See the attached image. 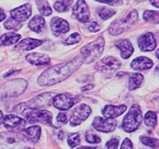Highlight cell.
Listing matches in <instances>:
<instances>
[{"label":"cell","mask_w":159,"mask_h":149,"mask_svg":"<svg viewBox=\"0 0 159 149\" xmlns=\"http://www.w3.org/2000/svg\"><path fill=\"white\" fill-rule=\"evenodd\" d=\"M3 112L0 110V124L3 122Z\"/></svg>","instance_id":"obj_47"},{"label":"cell","mask_w":159,"mask_h":149,"mask_svg":"<svg viewBox=\"0 0 159 149\" xmlns=\"http://www.w3.org/2000/svg\"><path fill=\"white\" fill-rule=\"evenodd\" d=\"M116 11L113 9H110V8H100L98 10V14L99 15V17L101 18L102 20H109L110 18H111L113 15H116Z\"/></svg>","instance_id":"obj_30"},{"label":"cell","mask_w":159,"mask_h":149,"mask_svg":"<svg viewBox=\"0 0 159 149\" xmlns=\"http://www.w3.org/2000/svg\"><path fill=\"white\" fill-rule=\"evenodd\" d=\"M119 139L113 138L105 144V149H118Z\"/></svg>","instance_id":"obj_36"},{"label":"cell","mask_w":159,"mask_h":149,"mask_svg":"<svg viewBox=\"0 0 159 149\" xmlns=\"http://www.w3.org/2000/svg\"><path fill=\"white\" fill-rule=\"evenodd\" d=\"M104 39L102 36H99L94 41L84 46L80 52L83 55L84 62L86 63H90L97 60L104 52Z\"/></svg>","instance_id":"obj_3"},{"label":"cell","mask_w":159,"mask_h":149,"mask_svg":"<svg viewBox=\"0 0 159 149\" xmlns=\"http://www.w3.org/2000/svg\"><path fill=\"white\" fill-rule=\"evenodd\" d=\"M93 88V85L89 83V84H88L86 86H84L82 88V91H87V90H90V89H92Z\"/></svg>","instance_id":"obj_42"},{"label":"cell","mask_w":159,"mask_h":149,"mask_svg":"<svg viewBox=\"0 0 159 149\" xmlns=\"http://www.w3.org/2000/svg\"><path fill=\"white\" fill-rule=\"evenodd\" d=\"M93 126L98 132L108 133L114 132L117 126V121L114 119H106L101 116H96L93 120Z\"/></svg>","instance_id":"obj_11"},{"label":"cell","mask_w":159,"mask_h":149,"mask_svg":"<svg viewBox=\"0 0 159 149\" xmlns=\"http://www.w3.org/2000/svg\"><path fill=\"white\" fill-rule=\"evenodd\" d=\"M142 121V113L138 105H133L123 119L122 128L125 132H132L139 128Z\"/></svg>","instance_id":"obj_4"},{"label":"cell","mask_w":159,"mask_h":149,"mask_svg":"<svg viewBox=\"0 0 159 149\" xmlns=\"http://www.w3.org/2000/svg\"><path fill=\"white\" fill-rule=\"evenodd\" d=\"M157 46L155 36L152 33L148 32L138 38V46L142 52H152Z\"/></svg>","instance_id":"obj_13"},{"label":"cell","mask_w":159,"mask_h":149,"mask_svg":"<svg viewBox=\"0 0 159 149\" xmlns=\"http://www.w3.org/2000/svg\"><path fill=\"white\" fill-rule=\"evenodd\" d=\"M73 16L82 23H87L89 20L90 11L89 6L84 0H78L72 8Z\"/></svg>","instance_id":"obj_12"},{"label":"cell","mask_w":159,"mask_h":149,"mask_svg":"<svg viewBox=\"0 0 159 149\" xmlns=\"http://www.w3.org/2000/svg\"><path fill=\"white\" fill-rule=\"evenodd\" d=\"M17 72V71H16V70H15V69H12V70H9V72L4 74V77H8V76H9V75H12V74H13V73H15V72Z\"/></svg>","instance_id":"obj_45"},{"label":"cell","mask_w":159,"mask_h":149,"mask_svg":"<svg viewBox=\"0 0 159 149\" xmlns=\"http://www.w3.org/2000/svg\"><path fill=\"white\" fill-rule=\"evenodd\" d=\"M84 63V59L83 56H79L68 63L58 64L46 69L38 77V84L44 87L61 83L77 72Z\"/></svg>","instance_id":"obj_1"},{"label":"cell","mask_w":159,"mask_h":149,"mask_svg":"<svg viewBox=\"0 0 159 149\" xmlns=\"http://www.w3.org/2000/svg\"><path fill=\"white\" fill-rule=\"evenodd\" d=\"M5 19H6L5 13H4V11H3V9L0 8V22H1V21H3V20H4Z\"/></svg>","instance_id":"obj_41"},{"label":"cell","mask_w":159,"mask_h":149,"mask_svg":"<svg viewBox=\"0 0 159 149\" xmlns=\"http://www.w3.org/2000/svg\"><path fill=\"white\" fill-rule=\"evenodd\" d=\"M3 126L7 129H20L25 126L26 121L20 116L15 115H8L3 116Z\"/></svg>","instance_id":"obj_16"},{"label":"cell","mask_w":159,"mask_h":149,"mask_svg":"<svg viewBox=\"0 0 159 149\" xmlns=\"http://www.w3.org/2000/svg\"><path fill=\"white\" fill-rule=\"evenodd\" d=\"M57 120L58 122H61V123L66 124L67 122V115H66V114H64V113H60V114L57 115Z\"/></svg>","instance_id":"obj_40"},{"label":"cell","mask_w":159,"mask_h":149,"mask_svg":"<svg viewBox=\"0 0 159 149\" xmlns=\"http://www.w3.org/2000/svg\"><path fill=\"white\" fill-rule=\"evenodd\" d=\"M151 3L154 6V7H156V8H158V0H150Z\"/></svg>","instance_id":"obj_44"},{"label":"cell","mask_w":159,"mask_h":149,"mask_svg":"<svg viewBox=\"0 0 159 149\" xmlns=\"http://www.w3.org/2000/svg\"><path fill=\"white\" fill-rule=\"evenodd\" d=\"M25 137L27 140L32 142V143H36L41 134V126H32L25 130Z\"/></svg>","instance_id":"obj_22"},{"label":"cell","mask_w":159,"mask_h":149,"mask_svg":"<svg viewBox=\"0 0 159 149\" xmlns=\"http://www.w3.org/2000/svg\"><path fill=\"white\" fill-rule=\"evenodd\" d=\"M145 124L149 127H154L157 122V114L153 111H148L144 117Z\"/></svg>","instance_id":"obj_28"},{"label":"cell","mask_w":159,"mask_h":149,"mask_svg":"<svg viewBox=\"0 0 159 149\" xmlns=\"http://www.w3.org/2000/svg\"><path fill=\"white\" fill-rule=\"evenodd\" d=\"M133 148V145L131 141L129 138H125L121 144L120 149H132Z\"/></svg>","instance_id":"obj_38"},{"label":"cell","mask_w":159,"mask_h":149,"mask_svg":"<svg viewBox=\"0 0 159 149\" xmlns=\"http://www.w3.org/2000/svg\"><path fill=\"white\" fill-rule=\"evenodd\" d=\"M42 44L41 40L32 39V38H26L25 40H21L20 42L15 46V49L19 50H25V51H30L33 49L36 48Z\"/></svg>","instance_id":"obj_21"},{"label":"cell","mask_w":159,"mask_h":149,"mask_svg":"<svg viewBox=\"0 0 159 149\" xmlns=\"http://www.w3.org/2000/svg\"><path fill=\"white\" fill-rule=\"evenodd\" d=\"M31 13L32 9L30 4L25 3V4H23V5L11 10L10 15H11L12 19H14L20 23H22L24 21H25L27 19H29L30 16L31 15Z\"/></svg>","instance_id":"obj_14"},{"label":"cell","mask_w":159,"mask_h":149,"mask_svg":"<svg viewBox=\"0 0 159 149\" xmlns=\"http://www.w3.org/2000/svg\"><path fill=\"white\" fill-rule=\"evenodd\" d=\"M140 140L146 146L150 147H152L154 149H157L158 147V139H157V138L142 136L140 137Z\"/></svg>","instance_id":"obj_31"},{"label":"cell","mask_w":159,"mask_h":149,"mask_svg":"<svg viewBox=\"0 0 159 149\" xmlns=\"http://www.w3.org/2000/svg\"><path fill=\"white\" fill-rule=\"evenodd\" d=\"M91 112H92L91 108L85 104H81L77 106L72 111L71 118H70L71 126H76L80 125L83 121L87 120L91 114Z\"/></svg>","instance_id":"obj_10"},{"label":"cell","mask_w":159,"mask_h":149,"mask_svg":"<svg viewBox=\"0 0 159 149\" xmlns=\"http://www.w3.org/2000/svg\"><path fill=\"white\" fill-rule=\"evenodd\" d=\"M143 19L148 22H153L155 24H157L159 20L158 12L153 11V10H146L143 14Z\"/></svg>","instance_id":"obj_29"},{"label":"cell","mask_w":159,"mask_h":149,"mask_svg":"<svg viewBox=\"0 0 159 149\" xmlns=\"http://www.w3.org/2000/svg\"><path fill=\"white\" fill-rule=\"evenodd\" d=\"M51 29H52V34L58 36L61 34H65L69 31V24L67 20H63L61 18L54 17L51 20Z\"/></svg>","instance_id":"obj_15"},{"label":"cell","mask_w":159,"mask_h":149,"mask_svg":"<svg viewBox=\"0 0 159 149\" xmlns=\"http://www.w3.org/2000/svg\"><path fill=\"white\" fill-rule=\"evenodd\" d=\"M72 3V0H61V1H57L54 3V9L57 12H65L67 11L69 8L71 7Z\"/></svg>","instance_id":"obj_27"},{"label":"cell","mask_w":159,"mask_h":149,"mask_svg":"<svg viewBox=\"0 0 159 149\" xmlns=\"http://www.w3.org/2000/svg\"><path fill=\"white\" fill-rule=\"evenodd\" d=\"M45 26H46L45 19L41 15L34 16L29 23V28L35 33H41V31H43Z\"/></svg>","instance_id":"obj_23"},{"label":"cell","mask_w":159,"mask_h":149,"mask_svg":"<svg viewBox=\"0 0 159 149\" xmlns=\"http://www.w3.org/2000/svg\"><path fill=\"white\" fill-rule=\"evenodd\" d=\"M52 93H45L36 97L33 98L30 100L24 102L18 105L14 108V111L16 113H21L27 109H40L43 107H47L52 103Z\"/></svg>","instance_id":"obj_5"},{"label":"cell","mask_w":159,"mask_h":149,"mask_svg":"<svg viewBox=\"0 0 159 149\" xmlns=\"http://www.w3.org/2000/svg\"><path fill=\"white\" fill-rule=\"evenodd\" d=\"M152 66H153V62L151 60L150 58H146V57H139V58H135L130 63L131 68L136 71L148 70L152 68Z\"/></svg>","instance_id":"obj_19"},{"label":"cell","mask_w":159,"mask_h":149,"mask_svg":"<svg viewBox=\"0 0 159 149\" xmlns=\"http://www.w3.org/2000/svg\"><path fill=\"white\" fill-rule=\"evenodd\" d=\"M121 63L118 58L109 56L103 58L102 60L97 63L95 65V69L97 71L105 74H111L120 68Z\"/></svg>","instance_id":"obj_8"},{"label":"cell","mask_w":159,"mask_h":149,"mask_svg":"<svg viewBox=\"0 0 159 149\" xmlns=\"http://www.w3.org/2000/svg\"><path fill=\"white\" fill-rule=\"evenodd\" d=\"M27 138L18 132H0V149H23L26 147Z\"/></svg>","instance_id":"obj_2"},{"label":"cell","mask_w":159,"mask_h":149,"mask_svg":"<svg viewBox=\"0 0 159 149\" xmlns=\"http://www.w3.org/2000/svg\"><path fill=\"white\" fill-rule=\"evenodd\" d=\"M25 116L30 123L41 122L49 126L52 125V114L46 109H30Z\"/></svg>","instance_id":"obj_9"},{"label":"cell","mask_w":159,"mask_h":149,"mask_svg":"<svg viewBox=\"0 0 159 149\" xmlns=\"http://www.w3.org/2000/svg\"><path fill=\"white\" fill-rule=\"evenodd\" d=\"M57 130H58L57 137L61 140V139L63 138V132H62V130H61V129H57Z\"/></svg>","instance_id":"obj_43"},{"label":"cell","mask_w":159,"mask_h":149,"mask_svg":"<svg viewBox=\"0 0 159 149\" xmlns=\"http://www.w3.org/2000/svg\"><path fill=\"white\" fill-rule=\"evenodd\" d=\"M137 19H138V14L136 10L134 9L125 18L118 21H115L114 23L111 24L109 28V31L112 35H118L127 30L128 29H130L132 25L135 24Z\"/></svg>","instance_id":"obj_6"},{"label":"cell","mask_w":159,"mask_h":149,"mask_svg":"<svg viewBox=\"0 0 159 149\" xmlns=\"http://www.w3.org/2000/svg\"><path fill=\"white\" fill-rule=\"evenodd\" d=\"M80 101V98L70 94H61L56 95L52 100V104L60 110H67Z\"/></svg>","instance_id":"obj_7"},{"label":"cell","mask_w":159,"mask_h":149,"mask_svg":"<svg viewBox=\"0 0 159 149\" xmlns=\"http://www.w3.org/2000/svg\"><path fill=\"white\" fill-rule=\"evenodd\" d=\"M117 48L120 49V56L124 59H128L130 58V56L133 54L134 48L130 40L127 39H121L119 40L115 43Z\"/></svg>","instance_id":"obj_18"},{"label":"cell","mask_w":159,"mask_h":149,"mask_svg":"<svg viewBox=\"0 0 159 149\" xmlns=\"http://www.w3.org/2000/svg\"><path fill=\"white\" fill-rule=\"evenodd\" d=\"M23 149H34V148H31V147H25V148Z\"/></svg>","instance_id":"obj_48"},{"label":"cell","mask_w":159,"mask_h":149,"mask_svg":"<svg viewBox=\"0 0 159 149\" xmlns=\"http://www.w3.org/2000/svg\"><path fill=\"white\" fill-rule=\"evenodd\" d=\"M21 35L14 32H9L3 34L0 37V46H11L14 44L17 43L20 40Z\"/></svg>","instance_id":"obj_24"},{"label":"cell","mask_w":159,"mask_h":149,"mask_svg":"<svg viewBox=\"0 0 159 149\" xmlns=\"http://www.w3.org/2000/svg\"><path fill=\"white\" fill-rule=\"evenodd\" d=\"M38 10L42 15L49 16L52 14V9L47 0H37L36 1Z\"/></svg>","instance_id":"obj_26"},{"label":"cell","mask_w":159,"mask_h":149,"mask_svg":"<svg viewBox=\"0 0 159 149\" xmlns=\"http://www.w3.org/2000/svg\"><path fill=\"white\" fill-rule=\"evenodd\" d=\"M80 142L81 141H80V137L78 133H72L67 137V143L72 148L78 147L80 144Z\"/></svg>","instance_id":"obj_33"},{"label":"cell","mask_w":159,"mask_h":149,"mask_svg":"<svg viewBox=\"0 0 159 149\" xmlns=\"http://www.w3.org/2000/svg\"><path fill=\"white\" fill-rule=\"evenodd\" d=\"M4 27L5 29L9 30H18L22 27V23L18 22L10 17L4 22Z\"/></svg>","instance_id":"obj_32"},{"label":"cell","mask_w":159,"mask_h":149,"mask_svg":"<svg viewBox=\"0 0 159 149\" xmlns=\"http://www.w3.org/2000/svg\"><path fill=\"white\" fill-rule=\"evenodd\" d=\"M95 1L102 3H106L109 5H118L123 2V0H95Z\"/></svg>","instance_id":"obj_37"},{"label":"cell","mask_w":159,"mask_h":149,"mask_svg":"<svg viewBox=\"0 0 159 149\" xmlns=\"http://www.w3.org/2000/svg\"><path fill=\"white\" fill-rule=\"evenodd\" d=\"M81 40V35L78 33H73L65 40V44L67 45H73V44L78 43Z\"/></svg>","instance_id":"obj_34"},{"label":"cell","mask_w":159,"mask_h":149,"mask_svg":"<svg viewBox=\"0 0 159 149\" xmlns=\"http://www.w3.org/2000/svg\"><path fill=\"white\" fill-rule=\"evenodd\" d=\"M143 76L141 73H133L130 75L129 78V83L128 87L130 90H134V89H138L139 87H141L142 82H143Z\"/></svg>","instance_id":"obj_25"},{"label":"cell","mask_w":159,"mask_h":149,"mask_svg":"<svg viewBox=\"0 0 159 149\" xmlns=\"http://www.w3.org/2000/svg\"><path fill=\"white\" fill-rule=\"evenodd\" d=\"M26 60L30 64L35 66H41V65H47L51 62V58L46 54L41 53H30L26 56Z\"/></svg>","instance_id":"obj_20"},{"label":"cell","mask_w":159,"mask_h":149,"mask_svg":"<svg viewBox=\"0 0 159 149\" xmlns=\"http://www.w3.org/2000/svg\"><path fill=\"white\" fill-rule=\"evenodd\" d=\"M85 140L89 143H99L101 142V139L98 136L93 134V133H91V132H88L86 134Z\"/></svg>","instance_id":"obj_35"},{"label":"cell","mask_w":159,"mask_h":149,"mask_svg":"<svg viewBox=\"0 0 159 149\" xmlns=\"http://www.w3.org/2000/svg\"><path fill=\"white\" fill-rule=\"evenodd\" d=\"M126 110V105H108L102 110V114L106 119H115L121 115Z\"/></svg>","instance_id":"obj_17"},{"label":"cell","mask_w":159,"mask_h":149,"mask_svg":"<svg viewBox=\"0 0 159 149\" xmlns=\"http://www.w3.org/2000/svg\"><path fill=\"white\" fill-rule=\"evenodd\" d=\"M99 25H98L97 22H91V23L88 26V29H89V30L91 32H93V33H95V32L98 31L99 30Z\"/></svg>","instance_id":"obj_39"},{"label":"cell","mask_w":159,"mask_h":149,"mask_svg":"<svg viewBox=\"0 0 159 149\" xmlns=\"http://www.w3.org/2000/svg\"><path fill=\"white\" fill-rule=\"evenodd\" d=\"M78 149H99L98 147H80Z\"/></svg>","instance_id":"obj_46"}]
</instances>
